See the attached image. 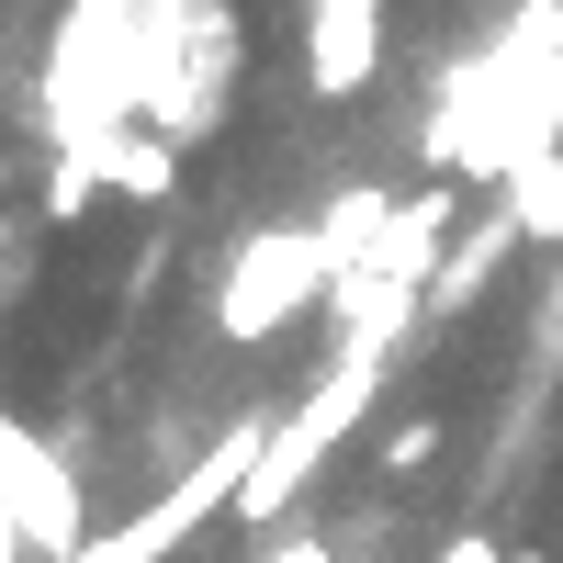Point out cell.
Segmentation results:
<instances>
[{
    "instance_id": "obj_10",
    "label": "cell",
    "mask_w": 563,
    "mask_h": 563,
    "mask_svg": "<svg viewBox=\"0 0 563 563\" xmlns=\"http://www.w3.org/2000/svg\"><path fill=\"white\" fill-rule=\"evenodd\" d=\"M507 563H552V552H541V541H519V552H507Z\"/></svg>"
},
{
    "instance_id": "obj_8",
    "label": "cell",
    "mask_w": 563,
    "mask_h": 563,
    "mask_svg": "<svg viewBox=\"0 0 563 563\" xmlns=\"http://www.w3.org/2000/svg\"><path fill=\"white\" fill-rule=\"evenodd\" d=\"M440 563H507V552H496V530H451V552H440Z\"/></svg>"
},
{
    "instance_id": "obj_5",
    "label": "cell",
    "mask_w": 563,
    "mask_h": 563,
    "mask_svg": "<svg viewBox=\"0 0 563 563\" xmlns=\"http://www.w3.org/2000/svg\"><path fill=\"white\" fill-rule=\"evenodd\" d=\"M507 225H519V238H563V147L507 169Z\"/></svg>"
},
{
    "instance_id": "obj_2",
    "label": "cell",
    "mask_w": 563,
    "mask_h": 563,
    "mask_svg": "<svg viewBox=\"0 0 563 563\" xmlns=\"http://www.w3.org/2000/svg\"><path fill=\"white\" fill-rule=\"evenodd\" d=\"M327 282H339L327 225H316V238H294V225H282V238H249L238 271H225V294H214V327H225V339H271V327H294Z\"/></svg>"
},
{
    "instance_id": "obj_9",
    "label": "cell",
    "mask_w": 563,
    "mask_h": 563,
    "mask_svg": "<svg viewBox=\"0 0 563 563\" xmlns=\"http://www.w3.org/2000/svg\"><path fill=\"white\" fill-rule=\"evenodd\" d=\"M23 294V260H12V214H0V305Z\"/></svg>"
},
{
    "instance_id": "obj_1",
    "label": "cell",
    "mask_w": 563,
    "mask_h": 563,
    "mask_svg": "<svg viewBox=\"0 0 563 563\" xmlns=\"http://www.w3.org/2000/svg\"><path fill=\"white\" fill-rule=\"evenodd\" d=\"M260 440H271V417H238V429H214V440L192 451V474H180L169 496H147V507H135V519H124V530L79 541L68 563H169V552H180V530H203L214 507H238V485H249Z\"/></svg>"
},
{
    "instance_id": "obj_7",
    "label": "cell",
    "mask_w": 563,
    "mask_h": 563,
    "mask_svg": "<svg viewBox=\"0 0 563 563\" xmlns=\"http://www.w3.org/2000/svg\"><path fill=\"white\" fill-rule=\"evenodd\" d=\"M271 563H339V541H316V530H294V541H271Z\"/></svg>"
},
{
    "instance_id": "obj_6",
    "label": "cell",
    "mask_w": 563,
    "mask_h": 563,
    "mask_svg": "<svg viewBox=\"0 0 563 563\" xmlns=\"http://www.w3.org/2000/svg\"><path fill=\"white\" fill-rule=\"evenodd\" d=\"M440 462V417H406V429H384V474H429Z\"/></svg>"
},
{
    "instance_id": "obj_4",
    "label": "cell",
    "mask_w": 563,
    "mask_h": 563,
    "mask_svg": "<svg viewBox=\"0 0 563 563\" xmlns=\"http://www.w3.org/2000/svg\"><path fill=\"white\" fill-rule=\"evenodd\" d=\"M79 147L90 158H102V180H113V192H135V203H158L169 192V180H180V158H169V135H79Z\"/></svg>"
},
{
    "instance_id": "obj_3",
    "label": "cell",
    "mask_w": 563,
    "mask_h": 563,
    "mask_svg": "<svg viewBox=\"0 0 563 563\" xmlns=\"http://www.w3.org/2000/svg\"><path fill=\"white\" fill-rule=\"evenodd\" d=\"M372 68H384V0H305V79L327 102L372 90Z\"/></svg>"
}]
</instances>
